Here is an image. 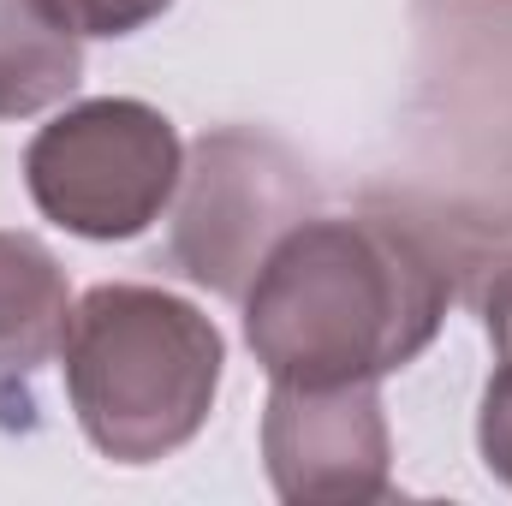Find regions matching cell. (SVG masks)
<instances>
[{"instance_id": "obj_7", "label": "cell", "mask_w": 512, "mask_h": 506, "mask_svg": "<svg viewBox=\"0 0 512 506\" xmlns=\"http://www.w3.org/2000/svg\"><path fill=\"white\" fill-rule=\"evenodd\" d=\"M84 84L78 36L42 0H0V120H30Z\"/></svg>"}, {"instance_id": "obj_9", "label": "cell", "mask_w": 512, "mask_h": 506, "mask_svg": "<svg viewBox=\"0 0 512 506\" xmlns=\"http://www.w3.org/2000/svg\"><path fill=\"white\" fill-rule=\"evenodd\" d=\"M477 447L483 465L512 489V358L495 370V381L483 387V417H477Z\"/></svg>"}, {"instance_id": "obj_3", "label": "cell", "mask_w": 512, "mask_h": 506, "mask_svg": "<svg viewBox=\"0 0 512 506\" xmlns=\"http://www.w3.org/2000/svg\"><path fill=\"white\" fill-rule=\"evenodd\" d=\"M185 173L179 131L161 108L131 96H96L66 108L60 120L30 137L24 149V185L30 203L96 245L137 239L161 221Z\"/></svg>"}, {"instance_id": "obj_4", "label": "cell", "mask_w": 512, "mask_h": 506, "mask_svg": "<svg viewBox=\"0 0 512 506\" xmlns=\"http://www.w3.org/2000/svg\"><path fill=\"white\" fill-rule=\"evenodd\" d=\"M316 185L292 161L286 143L262 131L227 126L209 131L179 173V215H173V262L221 292L245 298L268 251L310 215Z\"/></svg>"}, {"instance_id": "obj_1", "label": "cell", "mask_w": 512, "mask_h": 506, "mask_svg": "<svg viewBox=\"0 0 512 506\" xmlns=\"http://www.w3.org/2000/svg\"><path fill=\"white\" fill-rule=\"evenodd\" d=\"M447 316V274L393 221L304 215L256 268L245 340L268 381L334 387L405 370Z\"/></svg>"}, {"instance_id": "obj_6", "label": "cell", "mask_w": 512, "mask_h": 506, "mask_svg": "<svg viewBox=\"0 0 512 506\" xmlns=\"http://www.w3.org/2000/svg\"><path fill=\"white\" fill-rule=\"evenodd\" d=\"M72 310L54 251L30 233H0V423H30V381L66 352Z\"/></svg>"}, {"instance_id": "obj_2", "label": "cell", "mask_w": 512, "mask_h": 506, "mask_svg": "<svg viewBox=\"0 0 512 506\" xmlns=\"http://www.w3.org/2000/svg\"><path fill=\"white\" fill-rule=\"evenodd\" d=\"M60 358L90 447L114 465H155L209 423L227 340L191 298L120 280L72 310Z\"/></svg>"}, {"instance_id": "obj_10", "label": "cell", "mask_w": 512, "mask_h": 506, "mask_svg": "<svg viewBox=\"0 0 512 506\" xmlns=\"http://www.w3.org/2000/svg\"><path fill=\"white\" fill-rule=\"evenodd\" d=\"M483 322H489V340H495V358H512V256L489 274V292H483Z\"/></svg>"}, {"instance_id": "obj_8", "label": "cell", "mask_w": 512, "mask_h": 506, "mask_svg": "<svg viewBox=\"0 0 512 506\" xmlns=\"http://www.w3.org/2000/svg\"><path fill=\"white\" fill-rule=\"evenodd\" d=\"M72 36H131L155 24L173 0H42Z\"/></svg>"}, {"instance_id": "obj_5", "label": "cell", "mask_w": 512, "mask_h": 506, "mask_svg": "<svg viewBox=\"0 0 512 506\" xmlns=\"http://www.w3.org/2000/svg\"><path fill=\"white\" fill-rule=\"evenodd\" d=\"M262 459L274 495L292 506L382 501L393 447L376 381H334V387L274 381L262 417Z\"/></svg>"}]
</instances>
